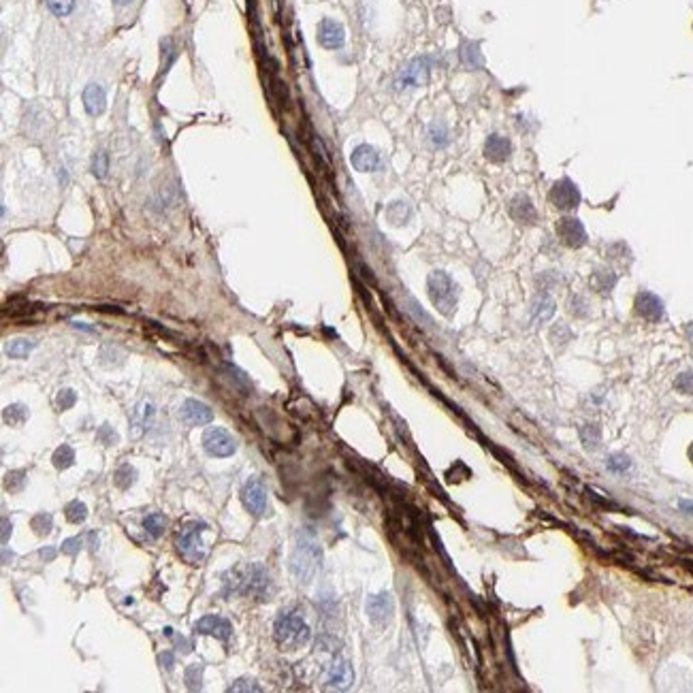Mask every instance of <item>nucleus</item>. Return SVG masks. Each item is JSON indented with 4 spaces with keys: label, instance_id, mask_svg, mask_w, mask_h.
Wrapping results in <instances>:
<instances>
[{
    "label": "nucleus",
    "instance_id": "obj_1",
    "mask_svg": "<svg viewBox=\"0 0 693 693\" xmlns=\"http://www.w3.org/2000/svg\"><path fill=\"white\" fill-rule=\"evenodd\" d=\"M322 563V550L316 537L309 531L299 533L294 552L290 557V569L299 582H311V578L318 574Z\"/></svg>",
    "mask_w": 693,
    "mask_h": 693
},
{
    "label": "nucleus",
    "instance_id": "obj_2",
    "mask_svg": "<svg viewBox=\"0 0 693 693\" xmlns=\"http://www.w3.org/2000/svg\"><path fill=\"white\" fill-rule=\"evenodd\" d=\"M273 633H275L277 644L286 650H296V648L305 646L311 638L309 625L296 612H281L275 618Z\"/></svg>",
    "mask_w": 693,
    "mask_h": 693
},
{
    "label": "nucleus",
    "instance_id": "obj_3",
    "mask_svg": "<svg viewBox=\"0 0 693 693\" xmlns=\"http://www.w3.org/2000/svg\"><path fill=\"white\" fill-rule=\"evenodd\" d=\"M426 288H429V299L433 301V305L441 313L450 316L458 301V288L452 281V277L444 271H433V273H429Z\"/></svg>",
    "mask_w": 693,
    "mask_h": 693
},
{
    "label": "nucleus",
    "instance_id": "obj_4",
    "mask_svg": "<svg viewBox=\"0 0 693 693\" xmlns=\"http://www.w3.org/2000/svg\"><path fill=\"white\" fill-rule=\"evenodd\" d=\"M207 529V522L203 520H192L188 522L179 535H177V550L181 552V557L190 563H200L205 561L207 552L203 548V542H200V533Z\"/></svg>",
    "mask_w": 693,
    "mask_h": 693
},
{
    "label": "nucleus",
    "instance_id": "obj_5",
    "mask_svg": "<svg viewBox=\"0 0 693 693\" xmlns=\"http://www.w3.org/2000/svg\"><path fill=\"white\" fill-rule=\"evenodd\" d=\"M203 448L209 456L226 458L237 452V437L224 426H209L203 433Z\"/></svg>",
    "mask_w": 693,
    "mask_h": 693
},
{
    "label": "nucleus",
    "instance_id": "obj_6",
    "mask_svg": "<svg viewBox=\"0 0 693 693\" xmlns=\"http://www.w3.org/2000/svg\"><path fill=\"white\" fill-rule=\"evenodd\" d=\"M267 495L269 493H267L264 484L256 478H249L241 488V501L252 516H264L269 512Z\"/></svg>",
    "mask_w": 693,
    "mask_h": 693
},
{
    "label": "nucleus",
    "instance_id": "obj_7",
    "mask_svg": "<svg viewBox=\"0 0 693 693\" xmlns=\"http://www.w3.org/2000/svg\"><path fill=\"white\" fill-rule=\"evenodd\" d=\"M431 58H416L412 60L397 77V87H412V85H420L429 79V72H431Z\"/></svg>",
    "mask_w": 693,
    "mask_h": 693
},
{
    "label": "nucleus",
    "instance_id": "obj_8",
    "mask_svg": "<svg viewBox=\"0 0 693 693\" xmlns=\"http://www.w3.org/2000/svg\"><path fill=\"white\" fill-rule=\"evenodd\" d=\"M179 418L188 426H203L213 420V412L207 403L196 401V399H186L179 407Z\"/></svg>",
    "mask_w": 693,
    "mask_h": 693
},
{
    "label": "nucleus",
    "instance_id": "obj_9",
    "mask_svg": "<svg viewBox=\"0 0 693 693\" xmlns=\"http://www.w3.org/2000/svg\"><path fill=\"white\" fill-rule=\"evenodd\" d=\"M550 200L554 207L563 209V211H569V209H576L578 203H580V192L578 188L574 186V181L569 179H561L552 186L550 190Z\"/></svg>",
    "mask_w": 693,
    "mask_h": 693
},
{
    "label": "nucleus",
    "instance_id": "obj_10",
    "mask_svg": "<svg viewBox=\"0 0 693 693\" xmlns=\"http://www.w3.org/2000/svg\"><path fill=\"white\" fill-rule=\"evenodd\" d=\"M557 232H559V239L569 247H578V245L586 243V232L578 217H569V215L561 217L557 222Z\"/></svg>",
    "mask_w": 693,
    "mask_h": 693
},
{
    "label": "nucleus",
    "instance_id": "obj_11",
    "mask_svg": "<svg viewBox=\"0 0 693 693\" xmlns=\"http://www.w3.org/2000/svg\"><path fill=\"white\" fill-rule=\"evenodd\" d=\"M194 631L200 635H215L217 640L226 642L232 633V627L226 618L217 616V614H205L200 621H196Z\"/></svg>",
    "mask_w": 693,
    "mask_h": 693
},
{
    "label": "nucleus",
    "instance_id": "obj_12",
    "mask_svg": "<svg viewBox=\"0 0 693 693\" xmlns=\"http://www.w3.org/2000/svg\"><path fill=\"white\" fill-rule=\"evenodd\" d=\"M392 610H394V603H392V597L388 593H377V595H371L367 599V616L375 625L388 623L390 616H392Z\"/></svg>",
    "mask_w": 693,
    "mask_h": 693
},
{
    "label": "nucleus",
    "instance_id": "obj_13",
    "mask_svg": "<svg viewBox=\"0 0 693 693\" xmlns=\"http://www.w3.org/2000/svg\"><path fill=\"white\" fill-rule=\"evenodd\" d=\"M318 41L326 49H339L345 41L343 26L335 19H322L318 23Z\"/></svg>",
    "mask_w": 693,
    "mask_h": 693
},
{
    "label": "nucleus",
    "instance_id": "obj_14",
    "mask_svg": "<svg viewBox=\"0 0 693 693\" xmlns=\"http://www.w3.org/2000/svg\"><path fill=\"white\" fill-rule=\"evenodd\" d=\"M350 162L356 171H377L382 166V158H380V151L371 145H358L352 156H350Z\"/></svg>",
    "mask_w": 693,
    "mask_h": 693
},
{
    "label": "nucleus",
    "instance_id": "obj_15",
    "mask_svg": "<svg viewBox=\"0 0 693 693\" xmlns=\"http://www.w3.org/2000/svg\"><path fill=\"white\" fill-rule=\"evenodd\" d=\"M354 680V672H352V665L345 661V659H335L328 667V674H326V682L328 687L333 689H348Z\"/></svg>",
    "mask_w": 693,
    "mask_h": 693
},
{
    "label": "nucleus",
    "instance_id": "obj_16",
    "mask_svg": "<svg viewBox=\"0 0 693 693\" xmlns=\"http://www.w3.org/2000/svg\"><path fill=\"white\" fill-rule=\"evenodd\" d=\"M151 422H154V405H151V401H141L130 418L132 437H141L151 426Z\"/></svg>",
    "mask_w": 693,
    "mask_h": 693
},
{
    "label": "nucleus",
    "instance_id": "obj_17",
    "mask_svg": "<svg viewBox=\"0 0 693 693\" xmlns=\"http://www.w3.org/2000/svg\"><path fill=\"white\" fill-rule=\"evenodd\" d=\"M512 154V143L501 134H490L484 143V156L490 162H505Z\"/></svg>",
    "mask_w": 693,
    "mask_h": 693
},
{
    "label": "nucleus",
    "instance_id": "obj_18",
    "mask_svg": "<svg viewBox=\"0 0 693 693\" xmlns=\"http://www.w3.org/2000/svg\"><path fill=\"white\" fill-rule=\"evenodd\" d=\"M635 311L646 320H659L663 316V303L652 292H640L635 299Z\"/></svg>",
    "mask_w": 693,
    "mask_h": 693
},
{
    "label": "nucleus",
    "instance_id": "obj_19",
    "mask_svg": "<svg viewBox=\"0 0 693 693\" xmlns=\"http://www.w3.org/2000/svg\"><path fill=\"white\" fill-rule=\"evenodd\" d=\"M83 107L90 115H100L107 109V94L98 83H90L83 90Z\"/></svg>",
    "mask_w": 693,
    "mask_h": 693
},
{
    "label": "nucleus",
    "instance_id": "obj_20",
    "mask_svg": "<svg viewBox=\"0 0 693 693\" xmlns=\"http://www.w3.org/2000/svg\"><path fill=\"white\" fill-rule=\"evenodd\" d=\"M510 213H512L514 220H518V222H522V224H533L535 217H537L533 203L529 200V196H522V194L512 198V203H510Z\"/></svg>",
    "mask_w": 693,
    "mask_h": 693
},
{
    "label": "nucleus",
    "instance_id": "obj_21",
    "mask_svg": "<svg viewBox=\"0 0 693 693\" xmlns=\"http://www.w3.org/2000/svg\"><path fill=\"white\" fill-rule=\"evenodd\" d=\"M554 313V301L548 296V294H537L533 305H531V316L533 320L537 322H544V320H550Z\"/></svg>",
    "mask_w": 693,
    "mask_h": 693
},
{
    "label": "nucleus",
    "instance_id": "obj_22",
    "mask_svg": "<svg viewBox=\"0 0 693 693\" xmlns=\"http://www.w3.org/2000/svg\"><path fill=\"white\" fill-rule=\"evenodd\" d=\"M113 482H115V486L122 488V490L130 488V486L136 482V469H134L130 463H122V465L115 469V473H113Z\"/></svg>",
    "mask_w": 693,
    "mask_h": 693
},
{
    "label": "nucleus",
    "instance_id": "obj_23",
    "mask_svg": "<svg viewBox=\"0 0 693 693\" xmlns=\"http://www.w3.org/2000/svg\"><path fill=\"white\" fill-rule=\"evenodd\" d=\"M32 348H34V341H30V339H11L6 345H4V354L9 356V358H26L30 352H32Z\"/></svg>",
    "mask_w": 693,
    "mask_h": 693
},
{
    "label": "nucleus",
    "instance_id": "obj_24",
    "mask_svg": "<svg viewBox=\"0 0 693 693\" xmlns=\"http://www.w3.org/2000/svg\"><path fill=\"white\" fill-rule=\"evenodd\" d=\"M2 418H4L6 424H13V426H15V424H21V422H26V418H28V407H26L23 403H13V405L4 407Z\"/></svg>",
    "mask_w": 693,
    "mask_h": 693
},
{
    "label": "nucleus",
    "instance_id": "obj_25",
    "mask_svg": "<svg viewBox=\"0 0 693 693\" xmlns=\"http://www.w3.org/2000/svg\"><path fill=\"white\" fill-rule=\"evenodd\" d=\"M51 461H53L55 469H68L75 463V450L68 444H62L60 448H55Z\"/></svg>",
    "mask_w": 693,
    "mask_h": 693
},
{
    "label": "nucleus",
    "instance_id": "obj_26",
    "mask_svg": "<svg viewBox=\"0 0 693 693\" xmlns=\"http://www.w3.org/2000/svg\"><path fill=\"white\" fill-rule=\"evenodd\" d=\"M64 514H66V518L72 522V525H81L85 518H87V505L83 503V501H70L66 507H64Z\"/></svg>",
    "mask_w": 693,
    "mask_h": 693
},
{
    "label": "nucleus",
    "instance_id": "obj_27",
    "mask_svg": "<svg viewBox=\"0 0 693 693\" xmlns=\"http://www.w3.org/2000/svg\"><path fill=\"white\" fill-rule=\"evenodd\" d=\"M580 439H582L584 448H589V450L597 448L599 441H601L599 426L597 424H584V426H580Z\"/></svg>",
    "mask_w": 693,
    "mask_h": 693
},
{
    "label": "nucleus",
    "instance_id": "obj_28",
    "mask_svg": "<svg viewBox=\"0 0 693 693\" xmlns=\"http://www.w3.org/2000/svg\"><path fill=\"white\" fill-rule=\"evenodd\" d=\"M30 527L34 529L36 535H47V533L53 529V518H51V514H47V512H38V514L32 516Z\"/></svg>",
    "mask_w": 693,
    "mask_h": 693
},
{
    "label": "nucleus",
    "instance_id": "obj_29",
    "mask_svg": "<svg viewBox=\"0 0 693 693\" xmlns=\"http://www.w3.org/2000/svg\"><path fill=\"white\" fill-rule=\"evenodd\" d=\"M409 215H412V209H409V205L403 203V200H401V211H397V205H394V203L388 205V209H386V217H388V222H392V224H397V226L405 224V222L409 220Z\"/></svg>",
    "mask_w": 693,
    "mask_h": 693
},
{
    "label": "nucleus",
    "instance_id": "obj_30",
    "mask_svg": "<svg viewBox=\"0 0 693 693\" xmlns=\"http://www.w3.org/2000/svg\"><path fill=\"white\" fill-rule=\"evenodd\" d=\"M143 527H145V531L151 535V537H160V533L164 531V527H166V518L162 516V514H149V516H145V520H143Z\"/></svg>",
    "mask_w": 693,
    "mask_h": 693
},
{
    "label": "nucleus",
    "instance_id": "obj_31",
    "mask_svg": "<svg viewBox=\"0 0 693 693\" xmlns=\"http://www.w3.org/2000/svg\"><path fill=\"white\" fill-rule=\"evenodd\" d=\"M183 678H186L188 689L196 691V689L200 687V678H203V663H192V665H188L186 672H183Z\"/></svg>",
    "mask_w": 693,
    "mask_h": 693
},
{
    "label": "nucleus",
    "instance_id": "obj_32",
    "mask_svg": "<svg viewBox=\"0 0 693 693\" xmlns=\"http://www.w3.org/2000/svg\"><path fill=\"white\" fill-rule=\"evenodd\" d=\"M23 484H26V471H21V469L9 471V473L4 476V488H6V490H11V493H17V490H21V488H23Z\"/></svg>",
    "mask_w": 693,
    "mask_h": 693
},
{
    "label": "nucleus",
    "instance_id": "obj_33",
    "mask_svg": "<svg viewBox=\"0 0 693 693\" xmlns=\"http://www.w3.org/2000/svg\"><path fill=\"white\" fill-rule=\"evenodd\" d=\"M107 171H109V158L104 151H98L94 158H92V175L96 179H104L107 177Z\"/></svg>",
    "mask_w": 693,
    "mask_h": 693
},
{
    "label": "nucleus",
    "instance_id": "obj_34",
    "mask_svg": "<svg viewBox=\"0 0 693 693\" xmlns=\"http://www.w3.org/2000/svg\"><path fill=\"white\" fill-rule=\"evenodd\" d=\"M606 467L614 473H625L631 467V461L625 454H610L606 461Z\"/></svg>",
    "mask_w": 693,
    "mask_h": 693
},
{
    "label": "nucleus",
    "instance_id": "obj_35",
    "mask_svg": "<svg viewBox=\"0 0 693 693\" xmlns=\"http://www.w3.org/2000/svg\"><path fill=\"white\" fill-rule=\"evenodd\" d=\"M96 439H98L102 446H115V444L119 441L115 429H113L111 424H107V422H104L102 426H98V431H96Z\"/></svg>",
    "mask_w": 693,
    "mask_h": 693
},
{
    "label": "nucleus",
    "instance_id": "obj_36",
    "mask_svg": "<svg viewBox=\"0 0 693 693\" xmlns=\"http://www.w3.org/2000/svg\"><path fill=\"white\" fill-rule=\"evenodd\" d=\"M45 2H47V9L58 17L68 15L75 6V0H45Z\"/></svg>",
    "mask_w": 693,
    "mask_h": 693
},
{
    "label": "nucleus",
    "instance_id": "obj_37",
    "mask_svg": "<svg viewBox=\"0 0 693 693\" xmlns=\"http://www.w3.org/2000/svg\"><path fill=\"white\" fill-rule=\"evenodd\" d=\"M75 401H77V394L70 388H62L58 392V397H55V403H58L60 409H70L75 405Z\"/></svg>",
    "mask_w": 693,
    "mask_h": 693
},
{
    "label": "nucleus",
    "instance_id": "obj_38",
    "mask_svg": "<svg viewBox=\"0 0 693 693\" xmlns=\"http://www.w3.org/2000/svg\"><path fill=\"white\" fill-rule=\"evenodd\" d=\"M674 386H676V390H680V392H684V394H693V373H691V371L680 373V375L676 377Z\"/></svg>",
    "mask_w": 693,
    "mask_h": 693
},
{
    "label": "nucleus",
    "instance_id": "obj_39",
    "mask_svg": "<svg viewBox=\"0 0 693 693\" xmlns=\"http://www.w3.org/2000/svg\"><path fill=\"white\" fill-rule=\"evenodd\" d=\"M228 691H260V684H256L254 678H237L228 687Z\"/></svg>",
    "mask_w": 693,
    "mask_h": 693
},
{
    "label": "nucleus",
    "instance_id": "obj_40",
    "mask_svg": "<svg viewBox=\"0 0 693 693\" xmlns=\"http://www.w3.org/2000/svg\"><path fill=\"white\" fill-rule=\"evenodd\" d=\"M173 60H175V49H173V43H171V38H164L162 41V70H166L171 64H173Z\"/></svg>",
    "mask_w": 693,
    "mask_h": 693
},
{
    "label": "nucleus",
    "instance_id": "obj_41",
    "mask_svg": "<svg viewBox=\"0 0 693 693\" xmlns=\"http://www.w3.org/2000/svg\"><path fill=\"white\" fill-rule=\"evenodd\" d=\"M429 134H431V139H433V143H435L437 147H441V145H446V143H448V130H446L444 126H437V124H433V126H431V130H429Z\"/></svg>",
    "mask_w": 693,
    "mask_h": 693
},
{
    "label": "nucleus",
    "instance_id": "obj_42",
    "mask_svg": "<svg viewBox=\"0 0 693 693\" xmlns=\"http://www.w3.org/2000/svg\"><path fill=\"white\" fill-rule=\"evenodd\" d=\"M226 371H228V375H230V380H235L237 384H241V388L243 390H249L252 386H249V380L245 377V373L243 371H239L237 367H232V365H226Z\"/></svg>",
    "mask_w": 693,
    "mask_h": 693
},
{
    "label": "nucleus",
    "instance_id": "obj_43",
    "mask_svg": "<svg viewBox=\"0 0 693 693\" xmlns=\"http://www.w3.org/2000/svg\"><path fill=\"white\" fill-rule=\"evenodd\" d=\"M81 546H83V537H68V539H64L62 542V552L64 554H77L79 550H81Z\"/></svg>",
    "mask_w": 693,
    "mask_h": 693
},
{
    "label": "nucleus",
    "instance_id": "obj_44",
    "mask_svg": "<svg viewBox=\"0 0 693 693\" xmlns=\"http://www.w3.org/2000/svg\"><path fill=\"white\" fill-rule=\"evenodd\" d=\"M38 554H41L43 561H53L55 559V548L53 546H45V548H41Z\"/></svg>",
    "mask_w": 693,
    "mask_h": 693
},
{
    "label": "nucleus",
    "instance_id": "obj_45",
    "mask_svg": "<svg viewBox=\"0 0 693 693\" xmlns=\"http://www.w3.org/2000/svg\"><path fill=\"white\" fill-rule=\"evenodd\" d=\"M9 533H11V522L9 518H2V544L9 542Z\"/></svg>",
    "mask_w": 693,
    "mask_h": 693
},
{
    "label": "nucleus",
    "instance_id": "obj_46",
    "mask_svg": "<svg viewBox=\"0 0 693 693\" xmlns=\"http://www.w3.org/2000/svg\"><path fill=\"white\" fill-rule=\"evenodd\" d=\"M160 661H162V663H166V667H173V655H171V652H166V655H160Z\"/></svg>",
    "mask_w": 693,
    "mask_h": 693
},
{
    "label": "nucleus",
    "instance_id": "obj_47",
    "mask_svg": "<svg viewBox=\"0 0 693 693\" xmlns=\"http://www.w3.org/2000/svg\"><path fill=\"white\" fill-rule=\"evenodd\" d=\"M678 505H680V510H684V512L693 514V501H680Z\"/></svg>",
    "mask_w": 693,
    "mask_h": 693
},
{
    "label": "nucleus",
    "instance_id": "obj_48",
    "mask_svg": "<svg viewBox=\"0 0 693 693\" xmlns=\"http://www.w3.org/2000/svg\"><path fill=\"white\" fill-rule=\"evenodd\" d=\"M132 0H113V4H117V6H126V4H130Z\"/></svg>",
    "mask_w": 693,
    "mask_h": 693
},
{
    "label": "nucleus",
    "instance_id": "obj_49",
    "mask_svg": "<svg viewBox=\"0 0 693 693\" xmlns=\"http://www.w3.org/2000/svg\"><path fill=\"white\" fill-rule=\"evenodd\" d=\"M687 335H689V339H691V341H693V324H691V326H689V328H687Z\"/></svg>",
    "mask_w": 693,
    "mask_h": 693
},
{
    "label": "nucleus",
    "instance_id": "obj_50",
    "mask_svg": "<svg viewBox=\"0 0 693 693\" xmlns=\"http://www.w3.org/2000/svg\"><path fill=\"white\" fill-rule=\"evenodd\" d=\"M689 458H691V463H693V444L689 446Z\"/></svg>",
    "mask_w": 693,
    "mask_h": 693
}]
</instances>
